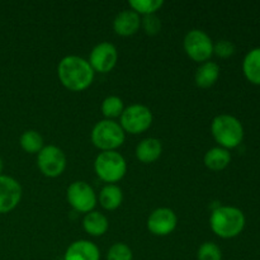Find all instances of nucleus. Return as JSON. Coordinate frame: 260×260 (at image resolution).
Instances as JSON below:
<instances>
[{"label":"nucleus","mask_w":260,"mask_h":260,"mask_svg":"<svg viewBox=\"0 0 260 260\" xmlns=\"http://www.w3.org/2000/svg\"><path fill=\"white\" fill-rule=\"evenodd\" d=\"M57 75L61 84L71 91L85 90L94 80V70L89 61L76 55L61 58L57 66Z\"/></svg>","instance_id":"1"},{"label":"nucleus","mask_w":260,"mask_h":260,"mask_svg":"<svg viewBox=\"0 0 260 260\" xmlns=\"http://www.w3.org/2000/svg\"><path fill=\"white\" fill-rule=\"evenodd\" d=\"M210 226L220 238L233 239L243 233L245 216L243 211L233 206H218L211 213Z\"/></svg>","instance_id":"2"},{"label":"nucleus","mask_w":260,"mask_h":260,"mask_svg":"<svg viewBox=\"0 0 260 260\" xmlns=\"http://www.w3.org/2000/svg\"><path fill=\"white\" fill-rule=\"evenodd\" d=\"M211 134L220 147L235 149L243 142L244 127L236 117L231 114H218L211 123Z\"/></svg>","instance_id":"3"},{"label":"nucleus","mask_w":260,"mask_h":260,"mask_svg":"<svg viewBox=\"0 0 260 260\" xmlns=\"http://www.w3.org/2000/svg\"><path fill=\"white\" fill-rule=\"evenodd\" d=\"M124 139L123 128L113 119H102L91 129V142L102 151H116Z\"/></svg>","instance_id":"4"},{"label":"nucleus","mask_w":260,"mask_h":260,"mask_svg":"<svg viewBox=\"0 0 260 260\" xmlns=\"http://www.w3.org/2000/svg\"><path fill=\"white\" fill-rule=\"evenodd\" d=\"M94 170L103 182L114 184L126 175L127 162L119 152L102 151L95 157Z\"/></svg>","instance_id":"5"},{"label":"nucleus","mask_w":260,"mask_h":260,"mask_svg":"<svg viewBox=\"0 0 260 260\" xmlns=\"http://www.w3.org/2000/svg\"><path fill=\"white\" fill-rule=\"evenodd\" d=\"M121 127L124 132L139 135L150 128L152 124V112L144 104H131L121 114Z\"/></svg>","instance_id":"6"},{"label":"nucleus","mask_w":260,"mask_h":260,"mask_svg":"<svg viewBox=\"0 0 260 260\" xmlns=\"http://www.w3.org/2000/svg\"><path fill=\"white\" fill-rule=\"evenodd\" d=\"M183 46L185 53L196 62H206L213 55V42L205 30H189L185 35Z\"/></svg>","instance_id":"7"},{"label":"nucleus","mask_w":260,"mask_h":260,"mask_svg":"<svg viewBox=\"0 0 260 260\" xmlns=\"http://www.w3.org/2000/svg\"><path fill=\"white\" fill-rule=\"evenodd\" d=\"M66 198L71 207L81 213H89L94 211L98 198L93 188L83 180L71 183L66 192Z\"/></svg>","instance_id":"8"},{"label":"nucleus","mask_w":260,"mask_h":260,"mask_svg":"<svg viewBox=\"0 0 260 260\" xmlns=\"http://www.w3.org/2000/svg\"><path fill=\"white\" fill-rule=\"evenodd\" d=\"M37 167L45 177H60L66 169L65 152L55 145L43 146V149L38 152Z\"/></svg>","instance_id":"9"},{"label":"nucleus","mask_w":260,"mask_h":260,"mask_svg":"<svg viewBox=\"0 0 260 260\" xmlns=\"http://www.w3.org/2000/svg\"><path fill=\"white\" fill-rule=\"evenodd\" d=\"M118 60V51L116 46L111 42H101L94 46L89 56V63L93 68L94 73L106 74L113 70Z\"/></svg>","instance_id":"10"},{"label":"nucleus","mask_w":260,"mask_h":260,"mask_svg":"<svg viewBox=\"0 0 260 260\" xmlns=\"http://www.w3.org/2000/svg\"><path fill=\"white\" fill-rule=\"evenodd\" d=\"M178 217L170 208L160 207L150 213L147 218V229L155 236H168L175 230Z\"/></svg>","instance_id":"11"},{"label":"nucleus","mask_w":260,"mask_h":260,"mask_svg":"<svg viewBox=\"0 0 260 260\" xmlns=\"http://www.w3.org/2000/svg\"><path fill=\"white\" fill-rule=\"evenodd\" d=\"M22 198V187L19 182L8 175H0V213L14 210Z\"/></svg>","instance_id":"12"},{"label":"nucleus","mask_w":260,"mask_h":260,"mask_svg":"<svg viewBox=\"0 0 260 260\" xmlns=\"http://www.w3.org/2000/svg\"><path fill=\"white\" fill-rule=\"evenodd\" d=\"M101 251L94 243L89 240L74 241L65 251L63 260H99Z\"/></svg>","instance_id":"13"},{"label":"nucleus","mask_w":260,"mask_h":260,"mask_svg":"<svg viewBox=\"0 0 260 260\" xmlns=\"http://www.w3.org/2000/svg\"><path fill=\"white\" fill-rule=\"evenodd\" d=\"M141 25V18L132 9L119 12L113 20V29L117 35L128 37L135 35Z\"/></svg>","instance_id":"14"},{"label":"nucleus","mask_w":260,"mask_h":260,"mask_svg":"<svg viewBox=\"0 0 260 260\" xmlns=\"http://www.w3.org/2000/svg\"><path fill=\"white\" fill-rule=\"evenodd\" d=\"M162 152V145L160 140L155 137L144 139L136 146V157L144 164H151L156 161Z\"/></svg>","instance_id":"15"},{"label":"nucleus","mask_w":260,"mask_h":260,"mask_svg":"<svg viewBox=\"0 0 260 260\" xmlns=\"http://www.w3.org/2000/svg\"><path fill=\"white\" fill-rule=\"evenodd\" d=\"M220 78V66L213 61H206L201 63L194 75L196 84L200 88H210L215 85Z\"/></svg>","instance_id":"16"},{"label":"nucleus","mask_w":260,"mask_h":260,"mask_svg":"<svg viewBox=\"0 0 260 260\" xmlns=\"http://www.w3.org/2000/svg\"><path fill=\"white\" fill-rule=\"evenodd\" d=\"M83 228L86 234L91 236H102L107 233L109 228L108 218L98 211H91L85 213L83 220Z\"/></svg>","instance_id":"17"},{"label":"nucleus","mask_w":260,"mask_h":260,"mask_svg":"<svg viewBox=\"0 0 260 260\" xmlns=\"http://www.w3.org/2000/svg\"><path fill=\"white\" fill-rule=\"evenodd\" d=\"M203 161L210 170L220 172L229 167L231 161V154L229 152V150L223 149V147H212L205 154Z\"/></svg>","instance_id":"18"},{"label":"nucleus","mask_w":260,"mask_h":260,"mask_svg":"<svg viewBox=\"0 0 260 260\" xmlns=\"http://www.w3.org/2000/svg\"><path fill=\"white\" fill-rule=\"evenodd\" d=\"M123 202V192L116 184H107L99 193V203L107 211H114Z\"/></svg>","instance_id":"19"},{"label":"nucleus","mask_w":260,"mask_h":260,"mask_svg":"<svg viewBox=\"0 0 260 260\" xmlns=\"http://www.w3.org/2000/svg\"><path fill=\"white\" fill-rule=\"evenodd\" d=\"M243 71L251 84L260 85V47L253 48L246 53L243 62Z\"/></svg>","instance_id":"20"},{"label":"nucleus","mask_w":260,"mask_h":260,"mask_svg":"<svg viewBox=\"0 0 260 260\" xmlns=\"http://www.w3.org/2000/svg\"><path fill=\"white\" fill-rule=\"evenodd\" d=\"M19 144L28 154H38L43 149V137L36 129H27L20 136Z\"/></svg>","instance_id":"21"},{"label":"nucleus","mask_w":260,"mask_h":260,"mask_svg":"<svg viewBox=\"0 0 260 260\" xmlns=\"http://www.w3.org/2000/svg\"><path fill=\"white\" fill-rule=\"evenodd\" d=\"M123 109V101L117 95H109L102 102V113L106 117V119H113L117 118V117H121Z\"/></svg>","instance_id":"22"},{"label":"nucleus","mask_w":260,"mask_h":260,"mask_svg":"<svg viewBox=\"0 0 260 260\" xmlns=\"http://www.w3.org/2000/svg\"><path fill=\"white\" fill-rule=\"evenodd\" d=\"M128 4L131 9L139 15H149L156 14L157 10L161 9L164 5V2L162 0H129Z\"/></svg>","instance_id":"23"},{"label":"nucleus","mask_w":260,"mask_h":260,"mask_svg":"<svg viewBox=\"0 0 260 260\" xmlns=\"http://www.w3.org/2000/svg\"><path fill=\"white\" fill-rule=\"evenodd\" d=\"M197 259L198 260H222V253H221V249L218 248L217 244L207 241V243H203L202 245L198 248Z\"/></svg>","instance_id":"24"},{"label":"nucleus","mask_w":260,"mask_h":260,"mask_svg":"<svg viewBox=\"0 0 260 260\" xmlns=\"http://www.w3.org/2000/svg\"><path fill=\"white\" fill-rule=\"evenodd\" d=\"M134 254H132L131 248L124 243H116L109 248L107 253V260H132Z\"/></svg>","instance_id":"25"},{"label":"nucleus","mask_w":260,"mask_h":260,"mask_svg":"<svg viewBox=\"0 0 260 260\" xmlns=\"http://www.w3.org/2000/svg\"><path fill=\"white\" fill-rule=\"evenodd\" d=\"M141 25L147 35L155 36L161 29V20L156 14L144 15V18L141 19Z\"/></svg>","instance_id":"26"},{"label":"nucleus","mask_w":260,"mask_h":260,"mask_svg":"<svg viewBox=\"0 0 260 260\" xmlns=\"http://www.w3.org/2000/svg\"><path fill=\"white\" fill-rule=\"evenodd\" d=\"M235 52V45L231 41L221 40L213 45V53L218 56V57L228 58L234 55Z\"/></svg>","instance_id":"27"},{"label":"nucleus","mask_w":260,"mask_h":260,"mask_svg":"<svg viewBox=\"0 0 260 260\" xmlns=\"http://www.w3.org/2000/svg\"><path fill=\"white\" fill-rule=\"evenodd\" d=\"M3 168H4V165H3V160H2V157H0V175H2Z\"/></svg>","instance_id":"28"}]
</instances>
